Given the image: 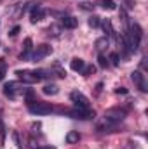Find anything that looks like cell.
<instances>
[{"mask_svg": "<svg viewBox=\"0 0 148 149\" xmlns=\"http://www.w3.org/2000/svg\"><path fill=\"white\" fill-rule=\"evenodd\" d=\"M28 111L32 114H37V116H44V114H49V113L54 111V108L49 104V102H40V101H33L28 104Z\"/></svg>", "mask_w": 148, "mask_h": 149, "instance_id": "obj_1", "label": "cell"}, {"mask_svg": "<svg viewBox=\"0 0 148 149\" xmlns=\"http://www.w3.org/2000/svg\"><path fill=\"white\" fill-rule=\"evenodd\" d=\"M72 118H77V120H92L96 116V113L92 111L91 108H73L70 111H66Z\"/></svg>", "mask_w": 148, "mask_h": 149, "instance_id": "obj_2", "label": "cell"}, {"mask_svg": "<svg viewBox=\"0 0 148 149\" xmlns=\"http://www.w3.org/2000/svg\"><path fill=\"white\" fill-rule=\"evenodd\" d=\"M124 118H125V109H120V108H110V109L105 111V120L110 121V123H120Z\"/></svg>", "mask_w": 148, "mask_h": 149, "instance_id": "obj_3", "label": "cell"}, {"mask_svg": "<svg viewBox=\"0 0 148 149\" xmlns=\"http://www.w3.org/2000/svg\"><path fill=\"white\" fill-rule=\"evenodd\" d=\"M4 94H5L9 99H16L19 94H25V88H23L18 81H9V83H5V87H4Z\"/></svg>", "mask_w": 148, "mask_h": 149, "instance_id": "obj_4", "label": "cell"}, {"mask_svg": "<svg viewBox=\"0 0 148 149\" xmlns=\"http://www.w3.org/2000/svg\"><path fill=\"white\" fill-rule=\"evenodd\" d=\"M16 74L19 76V80H23L25 83H37L40 81L42 78H40V74L37 73V70L35 71H28V70H18Z\"/></svg>", "mask_w": 148, "mask_h": 149, "instance_id": "obj_5", "label": "cell"}, {"mask_svg": "<svg viewBox=\"0 0 148 149\" xmlns=\"http://www.w3.org/2000/svg\"><path fill=\"white\" fill-rule=\"evenodd\" d=\"M70 99H72V102L75 104V108H91L89 99H87L82 92H78V90H73V92L70 94Z\"/></svg>", "mask_w": 148, "mask_h": 149, "instance_id": "obj_6", "label": "cell"}, {"mask_svg": "<svg viewBox=\"0 0 148 149\" xmlns=\"http://www.w3.org/2000/svg\"><path fill=\"white\" fill-rule=\"evenodd\" d=\"M51 52H52V49H51L47 43H42V45H38L37 49L33 50V54H32V59H33V61H40V59L47 57Z\"/></svg>", "mask_w": 148, "mask_h": 149, "instance_id": "obj_7", "label": "cell"}, {"mask_svg": "<svg viewBox=\"0 0 148 149\" xmlns=\"http://www.w3.org/2000/svg\"><path fill=\"white\" fill-rule=\"evenodd\" d=\"M131 80L134 81V85H136L141 92H147V90H148V88H147V80H145V74L141 73V71H138V70H136V71H132V73H131Z\"/></svg>", "mask_w": 148, "mask_h": 149, "instance_id": "obj_8", "label": "cell"}, {"mask_svg": "<svg viewBox=\"0 0 148 149\" xmlns=\"http://www.w3.org/2000/svg\"><path fill=\"white\" fill-rule=\"evenodd\" d=\"M44 16H45V10H44V9L37 3V5L32 9V12H30V21L35 24V23H38V21H42V19H44Z\"/></svg>", "mask_w": 148, "mask_h": 149, "instance_id": "obj_9", "label": "cell"}, {"mask_svg": "<svg viewBox=\"0 0 148 149\" xmlns=\"http://www.w3.org/2000/svg\"><path fill=\"white\" fill-rule=\"evenodd\" d=\"M61 26H65V28H68V30H73L78 26V19L73 17V16H65L63 19H61Z\"/></svg>", "mask_w": 148, "mask_h": 149, "instance_id": "obj_10", "label": "cell"}, {"mask_svg": "<svg viewBox=\"0 0 148 149\" xmlns=\"http://www.w3.org/2000/svg\"><path fill=\"white\" fill-rule=\"evenodd\" d=\"M84 66H85V63H84V59H80V57H73L72 63H70V68H72L73 71H82Z\"/></svg>", "mask_w": 148, "mask_h": 149, "instance_id": "obj_11", "label": "cell"}, {"mask_svg": "<svg viewBox=\"0 0 148 149\" xmlns=\"http://www.w3.org/2000/svg\"><path fill=\"white\" fill-rule=\"evenodd\" d=\"M42 92H44L45 95H56V94L59 92V87L54 85V83H47V85L42 88Z\"/></svg>", "mask_w": 148, "mask_h": 149, "instance_id": "obj_12", "label": "cell"}, {"mask_svg": "<svg viewBox=\"0 0 148 149\" xmlns=\"http://www.w3.org/2000/svg\"><path fill=\"white\" fill-rule=\"evenodd\" d=\"M80 141V134L77 132V130H70L68 134H66V142L68 144H77Z\"/></svg>", "mask_w": 148, "mask_h": 149, "instance_id": "obj_13", "label": "cell"}, {"mask_svg": "<svg viewBox=\"0 0 148 149\" xmlns=\"http://www.w3.org/2000/svg\"><path fill=\"white\" fill-rule=\"evenodd\" d=\"M99 5H101L105 10H113V9L117 7V3H115L113 0H99Z\"/></svg>", "mask_w": 148, "mask_h": 149, "instance_id": "obj_14", "label": "cell"}, {"mask_svg": "<svg viewBox=\"0 0 148 149\" xmlns=\"http://www.w3.org/2000/svg\"><path fill=\"white\" fill-rule=\"evenodd\" d=\"M106 47H108V37H103V38L96 40V49L98 50H105Z\"/></svg>", "mask_w": 148, "mask_h": 149, "instance_id": "obj_15", "label": "cell"}, {"mask_svg": "<svg viewBox=\"0 0 148 149\" xmlns=\"http://www.w3.org/2000/svg\"><path fill=\"white\" fill-rule=\"evenodd\" d=\"M99 24L103 26V30H105V33H106V37H110L111 33H113V30H111V23H110V19H103V21H101Z\"/></svg>", "mask_w": 148, "mask_h": 149, "instance_id": "obj_16", "label": "cell"}, {"mask_svg": "<svg viewBox=\"0 0 148 149\" xmlns=\"http://www.w3.org/2000/svg\"><path fill=\"white\" fill-rule=\"evenodd\" d=\"M87 23H89V26H91V28H98V26H99V23H101V17H98V16H91Z\"/></svg>", "mask_w": 148, "mask_h": 149, "instance_id": "obj_17", "label": "cell"}, {"mask_svg": "<svg viewBox=\"0 0 148 149\" xmlns=\"http://www.w3.org/2000/svg\"><path fill=\"white\" fill-rule=\"evenodd\" d=\"M96 71V68L92 66V64H89V66H84V70H82V74L84 76H91V74Z\"/></svg>", "mask_w": 148, "mask_h": 149, "instance_id": "obj_18", "label": "cell"}, {"mask_svg": "<svg viewBox=\"0 0 148 149\" xmlns=\"http://www.w3.org/2000/svg\"><path fill=\"white\" fill-rule=\"evenodd\" d=\"M5 71H7V63L0 57V80H4V76H5Z\"/></svg>", "mask_w": 148, "mask_h": 149, "instance_id": "obj_19", "label": "cell"}, {"mask_svg": "<svg viewBox=\"0 0 148 149\" xmlns=\"http://www.w3.org/2000/svg\"><path fill=\"white\" fill-rule=\"evenodd\" d=\"M98 64H99V68H106V66H108V59H106L103 54H99V57H98Z\"/></svg>", "mask_w": 148, "mask_h": 149, "instance_id": "obj_20", "label": "cell"}, {"mask_svg": "<svg viewBox=\"0 0 148 149\" xmlns=\"http://www.w3.org/2000/svg\"><path fill=\"white\" fill-rule=\"evenodd\" d=\"M0 141H2V142L5 141V125H4V120H2V114H0Z\"/></svg>", "mask_w": 148, "mask_h": 149, "instance_id": "obj_21", "label": "cell"}, {"mask_svg": "<svg viewBox=\"0 0 148 149\" xmlns=\"http://www.w3.org/2000/svg\"><path fill=\"white\" fill-rule=\"evenodd\" d=\"M108 61H110L113 66H118V54H117V52H111L110 57H108Z\"/></svg>", "mask_w": 148, "mask_h": 149, "instance_id": "obj_22", "label": "cell"}, {"mask_svg": "<svg viewBox=\"0 0 148 149\" xmlns=\"http://www.w3.org/2000/svg\"><path fill=\"white\" fill-rule=\"evenodd\" d=\"M33 97H35V94H33V90H26V92H25V99H26V102H28V104L35 101Z\"/></svg>", "mask_w": 148, "mask_h": 149, "instance_id": "obj_23", "label": "cell"}, {"mask_svg": "<svg viewBox=\"0 0 148 149\" xmlns=\"http://www.w3.org/2000/svg\"><path fill=\"white\" fill-rule=\"evenodd\" d=\"M118 16H120V19H122V23L127 26V14H125V10H124V9H120V10H118Z\"/></svg>", "mask_w": 148, "mask_h": 149, "instance_id": "obj_24", "label": "cell"}, {"mask_svg": "<svg viewBox=\"0 0 148 149\" xmlns=\"http://www.w3.org/2000/svg\"><path fill=\"white\" fill-rule=\"evenodd\" d=\"M47 31H49V35H54V37H58V35H59V26H51Z\"/></svg>", "mask_w": 148, "mask_h": 149, "instance_id": "obj_25", "label": "cell"}, {"mask_svg": "<svg viewBox=\"0 0 148 149\" xmlns=\"http://www.w3.org/2000/svg\"><path fill=\"white\" fill-rule=\"evenodd\" d=\"M12 139H14V142H16V146L19 148V146H21V142H19V135H18V132H12Z\"/></svg>", "mask_w": 148, "mask_h": 149, "instance_id": "obj_26", "label": "cell"}, {"mask_svg": "<svg viewBox=\"0 0 148 149\" xmlns=\"http://www.w3.org/2000/svg\"><path fill=\"white\" fill-rule=\"evenodd\" d=\"M18 33H19V26H14V28L11 30V33H9V35H11V37H16Z\"/></svg>", "mask_w": 148, "mask_h": 149, "instance_id": "obj_27", "label": "cell"}, {"mask_svg": "<svg viewBox=\"0 0 148 149\" xmlns=\"http://www.w3.org/2000/svg\"><path fill=\"white\" fill-rule=\"evenodd\" d=\"M80 7H82L84 10H91V9H92V3H80Z\"/></svg>", "mask_w": 148, "mask_h": 149, "instance_id": "obj_28", "label": "cell"}, {"mask_svg": "<svg viewBox=\"0 0 148 149\" xmlns=\"http://www.w3.org/2000/svg\"><path fill=\"white\" fill-rule=\"evenodd\" d=\"M38 128H40V123H33V125H32V132H33V134H37Z\"/></svg>", "mask_w": 148, "mask_h": 149, "instance_id": "obj_29", "label": "cell"}, {"mask_svg": "<svg viewBox=\"0 0 148 149\" xmlns=\"http://www.w3.org/2000/svg\"><path fill=\"white\" fill-rule=\"evenodd\" d=\"M115 92H117V94H127V88H125V87H118Z\"/></svg>", "mask_w": 148, "mask_h": 149, "instance_id": "obj_30", "label": "cell"}, {"mask_svg": "<svg viewBox=\"0 0 148 149\" xmlns=\"http://www.w3.org/2000/svg\"><path fill=\"white\" fill-rule=\"evenodd\" d=\"M35 149H56L54 146H38V148H35Z\"/></svg>", "mask_w": 148, "mask_h": 149, "instance_id": "obj_31", "label": "cell"}]
</instances>
